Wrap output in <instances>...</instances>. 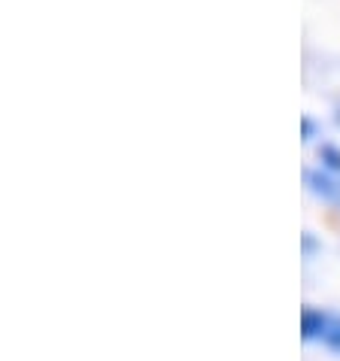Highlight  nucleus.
<instances>
[{"instance_id":"f257e3e1","label":"nucleus","mask_w":340,"mask_h":361,"mask_svg":"<svg viewBox=\"0 0 340 361\" xmlns=\"http://www.w3.org/2000/svg\"><path fill=\"white\" fill-rule=\"evenodd\" d=\"M325 328H328V316L325 313H319V310H304L301 313V334H304V340L322 337Z\"/></svg>"},{"instance_id":"f03ea898","label":"nucleus","mask_w":340,"mask_h":361,"mask_svg":"<svg viewBox=\"0 0 340 361\" xmlns=\"http://www.w3.org/2000/svg\"><path fill=\"white\" fill-rule=\"evenodd\" d=\"M322 340L332 349H337L340 353V316H334V319H328V328H325V334H322Z\"/></svg>"},{"instance_id":"7ed1b4c3","label":"nucleus","mask_w":340,"mask_h":361,"mask_svg":"<svg viewBox=\"0 0 340 361\" xmlns=\"http://www.w3.org/2000/svg\"><path fill=\"white\" fill-rule=\"evenodd\" d=\"M307 179H310V183H313V192L325 195L328 200H334V197H337V188H332V183H328L325 176H319V173H310Z\"/></svg>"},{"instance_id":"20e7f679","label":"nucleus","mask_w":340,"mask_h":361,"mask_svg":"<svg viewBox=\"0 0 340 361\" xmlns=\"http://www.w3.org/2000/svg\"><path fill=\"white\" fill-rule=\"evenodd\" d=\"M319 158L325 161V167L340 170V149H334V146H322V152H319Z\"/></svg>"},{"instance_id":"39448f33","label":"nucleus","mask_w":340,"mask_h":361,"mask_svg":"<svg viewBox=\"0 0 340 361\" xmlns=\"http://www.w3.org/2000/svg\"><path fill=\"white\" fill-rule=\"evenodd\" d=\"M304 140H313V122L304 118Z\"/></svg>"}]
</instances>
